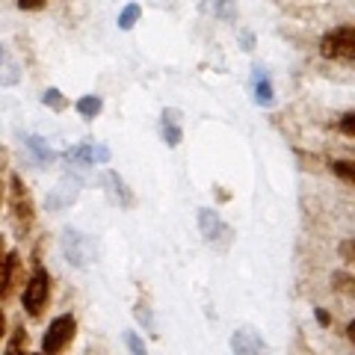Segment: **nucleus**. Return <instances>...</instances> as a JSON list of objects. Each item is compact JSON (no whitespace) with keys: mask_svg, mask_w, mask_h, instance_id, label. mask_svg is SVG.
Wrapping results in <instances>:
<instances>
[{"mask_svg":"<svg viewBox=\"0 0 355 355\" xmlns=\"http://www.w3.org/2000/svg\"><path fill=\"white\" fill-rule=\"evenodd\" d=\"M9 216H12V228L18 237H27L36 222V205H33L30 187L21 175L9 178Z\"/></svg>","mask_w":355,"mask_h":355,"instance_id":"nucleus-1","label":"nucleus"},{"mask_svg":"<svg viewBox=\"0 0 355 355\" xmlns=\"http://www.w3.org/2000/svg\"><path fill=\"white\" fill-rule=\"evenodd\" d=\"M51 272L44 270V266H36V270L30 272V279L24 282V296H21V302H24V311L39 320L44 314V308L51 302Z\"/></svg>","mask_w":355,"mask_h":355,"instance_id":"nucleus-2","label":"nucleus"},{"mask_svg":"<svg viewBox=\"0 0 355 355\" xmlns=\"http://www.w3.org/2000/svg\"><path fill=\"white\" fill-rule=\"evenodd\" d=\"M320 53L326 60H338V62H355V27L352 24H340L335 30H329L320 39Z\"/></svg>","mask_w":355,"mask_h":355,"instance_id":"nucleus-3","label":"nucleus"},{"mask_svg":"<svg viewBox=\"0 0 355 355\" xmlns=\"http://www.w3.org/2000/svg\"><path fill=\"white\" fill-rule=\"evenodd\" d=\"M60 249H62V258L69 261L71 266H77V270H86V266L95 261L92 237H86L83 231H77V228H62Z\"/></svg>","mask_w":355,"mask_h":355,"instance_id":"nucleus-4","label":"nucleus"},{"mask_svg":"<svg viewBox=\"0 0 355 355\" xmlns=\"http://www.w3.org/2000/svg\"><path fill=\"white\" fill-rule=\"evenodd\" d=\"M74 335H77V320H74L71 314L53 317L51 326H48V331H44V338H42V352L57 355V352H62V349H69L71 340H74Z\"/></svg>","mask_w":355,"mask_h":355,"instance_id":"nucleus-5","label":"nucleus"},{"mask_svg":"<svg viewBox=\"0 0 355 355\" xmlns=\"http://www.w3.org/2000/svg\"><path fill=\"white\" fill-rule=\"evenodd\" d=\"M21 284H24V261L18 252H6L0 258V302H6Z\"/></svg>","mask_w":355,"mask_h":355,"instance_id":"nucleus-6","label":"nucleus"},{"mask_svg":"<svg viewBox=\"0 0 355 355\" xmlns=\"http://www.w3.org/2000/svg\"><path fill=\"white\" fill-rule=\"evenodd\" d=\"M160 137L169 148H178L184 142V128H181V110L166 107L160 113Z\"/></svg>","mask_w":355,"mask_h":355,"instance_id":"nucleus-7","label":"nucleus"},{"mask_svg":"<svg viewBox=\"0 0 355 355\" xmlns=\"http://www.w3.org/2000/svg\"><path fill=\"white\" fill-rule=\"evenodd\" d=\"M77 181H62L57 184L53 190L48 193V198H44V205H48V210H65V207H71L77 202V196H80V190H77Z\"/></svg>","mask_w":355,"mask_h":355,"instance_id":"nucleus-8","label":"nucleus"},{"mask_svg":"<svg viewBox=\"0 0 355 355\" xmlns=\"http://www.w3.org/2000/svg\"><path fill=\"white\" fill-rule=\"evenodd\" d=\"M198 228H202V237L214 243L216 237L222 234H231V228L222 222V216L216 214V210H210V207H202L198 210Z\"/></svg>","mask_w":355,"mask_h":355,"instance_id":"nucleus-9","label":"nucleus"},{"mask_svg":"<svg viewBox=\"0 0 355 355\" xmlns=\"http://www.w3.org/2000/svg\"><path fill=\"white\" fill-rule=\"evenodd\" d=\"M266 347V343L254 335L252 329H237L234 335H231V349H234L237 355H254V352H261Z\"/></svg>","mask_w":355,"mask_h":355,"instance_id":"nucleus-10","label":"nucleus"},{"mask_svg":"<svg viewBox=\"0 0 355 355\" xmlns=\"http://www.w3.org/2000/svg\"><path fill=\"white\" fill-rule=\"evenodd\" d=\"M101 181L110 187V193H113L116 196V202L121 205V207H133V205H137V198H133V193H130V187L125 184V178H121L119 172H113V169H107L104 172V178H101Z\"/></svg>","mask_w":355,"mask_h":355,"instance_id":"nucleus-11","label":"nucleus"},{"mask_svg":"<svg viewBox=\"0 0 355 355\" xmlns=\"http://www.w3.org/2000/svg\"><path fill=\"white\" fill-rule=\"evenodd\" d=\"M252 83H254V104H261V107H270L275 101V89L270 83V77H266V71L261 69V65H254L252 69Z\"/></svg>","mask_w":355,"mask_h":355,"instance_id":"nucleus-12","label":"nucleus"},{"mask_svg":"<svg viewBox=\"0 0 355 355\" xmlns=\"http://www.w3.org/2000/svg\"><path fill=\"white\" fill-rule=\"evenodd\" d=\"M24 146H27V151L33 154V157H36V163H39V166H48V163H53V160L60 157V154L53 151V148H51L42 137H36V133H30V137H24Z\"/></svg>","mask_w":355,"mask_h":355,"instance_id":"nucleus-13","label":"nucleus"},{"mask_svg":"<svg viewBox=\"0 0 355 355\" xmlns=\"http://www.w3.org/2000/svg\"><path fill=\"white\" fill-rule=\"evenodd\" d=\"M202 9L222 21H237V0H202Z\"/></svg>","mask_w":355,"mask_h":355,"instance_id":"nucleus-14","label":"nucleus"},{"mask_svg":"<svg viewBox=\"0 0 355 355\" xmlns=\"http://www.w3.org/2000/svg\"><path fill=\"white\" fill-rule=\"evenodd\" d=\"M62 157L69 160V163H74V166H80V169H86V166H95L92 163V146H89V142H80V146L69 148Z\"/></svg>","mask_w":355,"mask_h":355,"instance_id":"nucleus-15","label":"nucleus"},{"mask_svg":"<svg viewBox=\"0 0 355 355\" xmlns=\"http://www.w3.org/2000/svg\"><path fill=\"white\" fill-rule=\"evenodd\" d=\"M74 110H77V113H80L83 119H95V116L104 110V101H101V95H83L80 101L74 104Z\"/></svg>","mask_w":355,"mask_h":355,"instance_id":"nucleus-16","label":"nucleus"},{"mask_svg":"<svg viewBox=\"0 0 355 355\" xmlns=\"http://www.w3.org/2000/svg\"><path fill=\"white\" fill-rule=\"evenodd\" d=\"M42 104L51 107L53 113H62V110H69V98H65L57 86H48V89L42 92Z\"/></svg>","mask_w":355,"mask_h":355,"instance_id":"nucleus-17","label":"nucleus"},{"mask_svg":"<svg viewBox=\"0 0 355 355\" xmlns=\"http://www.w3.org/2000/svg\"><path fill=\"white\" fill-rule=\"evenodd\" d=\"M139 15H142V6L139 3H128L125 9L119 12V30H133V24L139 21Z\"/></svg>","mask_w":355,"mask_h":355,"instance_id":"nucleus-18","label":"nucleus"},{"mask_svg":"<svg viewBox=\"0 0 355 355\" xmlns=\"http://www.w3.org/2000/svg\"><path fill=\"white\" fill-rule=\"evenodd\" d=\"M331 172H335L347 187L355 184V166L349 160H331Z\"/></svg>","mask_w":355,"mask_h":355,"instance_id":"nucleus-19","label":"nucleus"},{"mask_svg":"<svg viewBox=\"0 0 355 355\" xmlns=\"http://www.w3.org/2000/svg\"><path fill=\"white\" fill-rule=\"evenodd\" d=\"M133 317H137L148 331H154V335H157V323H154V314H151V308H148V305H142V302H139L137 308H133Z\"/></svg>","mask_w":355,"mask_h":355,"instance_id":"nucleus-20","label":"nucleus"},{"mask_svg":"<svg viewBox=\"0 0 355 355\" xmlns=\"http://www.w3.org/2000/svg\"><path fill=\"white\" fill-rule=\"evenodd\" d=\"M30 347V338H27V331H24V326H18L15 329V335H12V340L6 343V352H21V349H27Z\"/></svg>","mask_w":355,"mask_h":355,"instance_id":"nucleus-21","label":"nucleus"},{"mask_svg":"<svg viewBox=\"0 0 355 355\" xmlns=\"http://www.w3.org/2000/svg\"><path fill=\"white\" fill-rule=\"evenodd\" d=\"M331 287L340 293H347L352 296V275L349 272H331Z\"/></svg>","mask_w":355,"mask_h":355,"instance_id":"nucleus-22","label":"nucleus"},{"mask_svg":"<svg viewBox=\"0 0 355 355\" xmlns=\"http://www.w3.org/2000/svg\"><path fill=\"white\" fill-rule=\"evenodd\" d=\"M121 338H125V347H128L133 355H146V340H142L137 331H125Z\"/></svg>","mask_w":355,"mask_h":355,"instance_id":"nucleus-23","label":"nucleus"},{"mask_svg":"<svg viewBox=\"0 0 355 355\" xmlns=\"http://www.w3.org/2000/svg\"><path fill=\"white\" fill-rule=\"evenodd\" d=\"M44 6H48V0H18L21 12H42Z\"/></svg>","mask_w":355,"mask_h":355,"instance_id":"nucleus-24","label":"nucleus"},{"mask_svg":"<svg viewBox=\"0 0 355 355\" xmlns=\"http://www.w3.org/2000/svg\"><path fill=\"white\" fill-rule=\"evenodd\" d=\"M110 157H113L110 148L101 146V142H95V146H92V163H110Z\"/></svg>","mask_w":355,"mask_h":355,"instance_id":"nucleus-25","label":"nucleus"},{"mask_svg":"<svg viewBox=\"0 0 355 355\" xmlns=\"http://www.w3.org/2000/svg\"><path fill=\"white\" fill-rule=\"evenodd\" d=\"M340 130H343V137H355V113H343L340 116Z\"/></svg>","mask_w":355,"mask_h":355,"instance_id":"nucleus-26","label":"nucleus"},{"mask_svg":"<svg viewBox=\"0 0 355 355\" xmlns=\"http://www.w3.org/2000/svg\"><path fill=\"white\" fill-rule=\"evenodd\" d=\"M352 249H355V243H352V240H343V243H340V258L347 261V263L352 261Z\"/></svg>","mask_w":355,"mask_h":355,"instance_id":"nucleus-27","label":"nucleus"},{"mask_svg":"<svg viewBox=\"0 0 355 355\" xmlns=\"http://www.w3.org/2000/svg\"><path fill=\"white\" fill-rule=\"evenodd\" d=\"M240 42H243V51H254V36H252L249 30L240 33Z\"/></svg>","mask_w":355,"mask_h":355,"instance_id":"nucleus-28","label":"nucleus"},{"mask_svg":"<svg viewBox=\"0 0 355 355\" xmlns=\"http://www.w3.org/2000/svg\"><path fill=\"white\" fill-rule=\"evenodd\" d=\"M314 317H317V323H320V326H323V329H326V326H331V317H329V311H323V308H317V311H314Z\"/></svg>","mask_w":355,"mask_h":355,"instance_id":"nucleus-29","label":"nucleus"},{"mask_svg":"<svg viewBox=\"0 0 355 355\" xmlns=\"http://www.w3.org/2000/svg\"><path fill=\"white\" fill-rule=\"evenodd\" d=\"M0 338H6V314L0 311Z\"/></svg>","mask_w":355,"mask_h":355,"instance_id":"nucleus-30","label":"nucleus"},{"mask_svg":"<svg viewBox=\"0 0 355 355\" xmlns=\"http://www.w3.org/2000/svg\"><path fill=\"white\" fill-rule=\"evenodd\" d=\"M6 62V51H3V44H0V65Z\"/></svg>","mask_w":355,"mask_h":355,"instance_id":"nucleus-31","label":"nucleus"},{"mask_svg":"<svg viewBox=\"0 0 355 355\" xmlns=\"http://www.w3.org/2000/svg\"><path fill=\"white\" fill-rule=\"evenodd\" d=\"M6 254V243H3V237H0V258Z\"/></svg>","mask_w":355,"mask_h":355,"instance_id":"nucleus-32","label":"nucleus"},{"mask_svg":"<svg viewBox=\"0 0 355 355\" xmlns=\"http://www.w3.org/2000/svg\"><path fill=\"white\" fill-rule=\"evenodd\" d=\"M0 198H3V184H0Z\"/></svg>","mask_w":355,"mask_h":355,"instance_id":"nucleus-33","label":"nucleus"}]
</instances>
